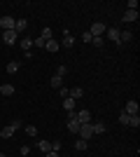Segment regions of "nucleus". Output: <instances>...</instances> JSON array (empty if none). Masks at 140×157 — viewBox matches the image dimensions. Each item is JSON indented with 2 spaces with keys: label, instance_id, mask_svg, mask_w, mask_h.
<instances>
[{
  "label": "nucleus",
  "instance_id": "obj_31",
  "mask_svg": "<svg viewBox=\"0 0 140 157\" xmlns=\"http://www.w3.org/2000/svg\"><path fill=\"white\" fill-rule=\"evenodd\" d=\"M59 92H61V98H66V96H70V89H68V87H61Z\"/></svg>",
  "mask_w": 140,
  "mask_h": 157
},
{
  "label": "nucleus",
  "instance_id": "obj_19",
  "mask_svg": "<svg viewBox=\"0 0 140 157\" xmlns=\"http://www.w3.org/2000/svg\"><path fill=\"white\" fill-rule=\"evenodd\" d=\"M40 38L45 40V42H47V40H52V38H54V31H52L49 26H45V28H42V33H40Z\"/></svg>",
  "mask_w": 140,
  "mask_h": 157
},
{
  "label": "nucleus",
  "instance_id": "obj_34",
  "mask_svg": "<svg viewBox=\"0 0 140 157\" xmlns=\"http://www.w3.org/2000/svg\"><path fill=\"white\" fill-rule=\"evenodd\" d=\"M128 10H138V0H128Z\"/></svg>",
  "mask_w": 140,
  "mask_h": 157
},
{
  "label": "nucleus",
  "instance_id": "obj_35",
  "mask_svg": "<svg viewBox=\"0 0 140 157\" xmlns=\"http://www.w3.org/2000/svg\"><path fill=\"white\" fill-rule=\"evenodd\" d=\"M28 152H31V148H28V145H21V155L28 157Z\"/></svg>",
  "mask_w": 140,
  "mask_h": 157
},
{
  "label": "nucleus",
  "instance_id": "obj_28",
  "mask_svg": "<svg viewBox=\"0 0 140 157\" xmlns=\"http://www.w3.org/2000/svg\"><path fill=\"white\" fill-rule=\"evenodd\" d=\"M91 33H89V31H84V33H82V42H91Z\"/></svg>",
  "mask_w": 140,
  "mask_h": 157
},
{
  "label": "nucleus",
  "instance_id": "obj_22",
  "mask_svg": "<svg viewBox=\"0 0 140 157\" xmlns=\"http://www.w3.org/2000/svg\"><path fill=\"white\" fill-rule=\"evenodd\" d=\"M49 85H52L54 89H61V87H63V78H59V75H54V78L49 80Z\"/></svg>",
  "mask_w": 140,
  "mask_h": 157
},
{
  "label": "nucleus",
  "instance_id": "obj_8",
  "mask_svg": "<svg viewBox=\"0 0 140 157\" xmlns=\"http://www.w3.org/2000/svg\"><path fill=\"white\" fill-rule=\"evenodd\" d=\"M2 40H5V45H14V42L19 40V35L14 31H2Z\"/></svg>",
  "mask_w": 140,
  "mask_h": 157
},
{
  "label": "nucleus",
  "instance_id": "obj_32",
  "mask_svg": "<svg viewBox=\"0 0 140 157\" xmlns=\"http://www.w3.org/2000/svg\"><path fill=\"white\" fill-rule=\"evenodd\" d=\"M33 47H45V40H42V38H35L33 40Z\"/></svg>",
  "mask_w": 140,
  "mask_h": 157
},
{
  "label": "nucleus",
  "instance_id": "obj_7",
  "mask_svg": "<svg viewBox=\"0 0 140 157\" xmlns=\"http://www.w3.org/2000/svg\"><path fill=\"white\" fill-rule=\"evenodd\" d=\"M45 49L54 54V52H59V49H61V42L56 38H52V40H47V42H45Z\"/></svg>",
  "mask_w": 140,
  "mask_h": 157
},
{
  "label": "nucleus",
  "instance_id": "obj_9",
  "mask_svg": "<svg viewBox=\"0 0 140 157\" xmlns=\"http://www.w3.org/2000/svg\"><path fill=\"white\" fill-rule=\"evenodd\" d=\"M73 45H75V35L66 28V31H63V42H61V47H73Z\"/></svg>",
  "mask_w": 140,
  "mask_h": 157
},
{
  "label": "nucleus",
  "instance_id": "obj_29",
  "mask_svg": "<svg viewBox=\"0 0 140 157\" xmlns=\"http://www.w3.org/2000/svg\"><path fill=\"white\" fill-rule=\"evenodd\" d=\"M91 45H96V47H103V45H105V40H103V38H93V40H91Z\"/></svg>",
  "mask_w": 140,
  "mask_h": 157
},
{
  "label": "nucleus",
  "instance_id": "obj_16",
  "mask_svg": "<svg viewBox=\"0 0 140 157\" xmlns=\"http://www.w3.org/2000/svg\"><path fill=\"white\" fill-rule=\"evenodd\" d=\"M63 110H66V113L75 110V98H70V96H66V98H63Z\"/></svg>",
  "mask_w": 140,
  "mask_h": 157
},
{
  "label": "nucleus",
  "instance_id": "obj_15",
  "mask_svg": "<svg viewBox=\"0 0 140 157\" xmlns=\"http://www.w3.org/2000/svg\"><path fill=\"white\" fill-rule=\"evenodd\" d=\"M14 92H16V89H14V85H9V82H7V85H0V94H2V96H12Z\"/></svg>",
  "mask_w": 140,
  "mask_h": 157
},
{
  "label": "nucleus",
  "instance_id": "obj_17",
  "mask_svg": "<svg viewBox=\"0 0 140 157\" xmlns=\"http://www.w3.org/2000/svg\"><path fill=\"white\" fill-rule=\"evenodd\" d=\"M131 38H133L131 31H119V42L121 45H124V42H131Z\"/></svg>",
  "mask_w": 140,
  "mask_h": 157
},
{
  "label": "nucleus",
  "instance_id": "obj_6",
  "mask_svg": "<svg viewBox=\"0 0 140 157\" xmlns=\"http://www.w3.org/2000/svg\"><path fill=\"white\" fill-rule=\"evenodd\" d=\"M14 131H19V129H16V127L9 122L7 127H2V129H0V138H12V136H14Z\"/></svg>",
  "mask_w": 140,
  "mask_h": 157
},
{
  "label": "nucleus",
  "instance_id": "obj_36",
  "mask_svg": "<svg viewBox=\"0 0 140 157\" xmlns=\"http://www.w3.org/2000/svg\"><path fill=\"white\" fill-rule=\"evenodd\" d=\"M45 157H61V155H59V152H56V150H49V152H47Z\"/></svg>",
  "mask_w": 140,
  "mask_h": 157
},
{
  "label": "nucleus",
  "instance_id": "obj_18",
  "mask_svg": "<svg viewBox=\"0 0 140 157\" xmlns=\"http://www.w3.org/2000/svg\"><path fill=\"white\" fill-rule=\"evenodd\" d=\"M82 96H84V89H82V87H73V89H70V98L77 101V98H82Z\"/></svg>",
  "mask_w": 140,
  "mask_h": 157
},
{
  "label": "nucleus",
  "instance_id": "obj_2",
  "mask_svg": "<svg viewBox=\"0 0 140 157\" xmlns=\"http://www.w3.org/2000/svg\"><path fill=\"white\" fill-rule=\"evenodd\" d=\"M105 35H107V40H112V42H117V45L121 47V42H119V28L107 26V28H105Z\"/></svg>",
  "mask_w": 140,
  "mask_h": 157
},
{
  "label": "nucleus",
  "instance_id": "obj_27",
  "mask_svg": "<svg viewBox=\"0 0 140 157\" xmlns=\"http://www.w3.org/2000/svg\"><path fill=\"white\" fill-rule=\"evenodd\" d=\"M66 73H68V66H63V63H61L59 68H56V75H59V78H63Z\"/></svg>",
  "mask_w": 140,
  "mask_h": 157
},
{
  "label": "nucleus",
  "instance_id": "obj_38",
  "mask_svg": "<svg viewBox=\"0 0 140 157\" xmlns=\"http://www.w3.org/2000/svg\"><path fill=\"white\" fill-rule=\"evenodd\" d=\"M21 157H26V155H21Z\"/></svg>",
  "mask_w": 140,
  "mask_h": 157
},
{
  "label": "nucleus",
  "instance_id": "obj_24",
  "mask_svg": "<svg viewBox=\"0 0 140 157\" xmlns=\"http://www.w3.org/2000/svg\"><path fill=\"white\" fill-rule=\"evenodd\" d=\"M31 47H33V40L31 38H21V49H23V52H31Z\"/></svg>",
  "mask_w": 140,
  "mask_h": 157
},
{
  "label": "nucleus",
  "instance_id": "obj_25",
  "mask_svg": "<svg viewBox=\"0 0 140 157\" xmlns=\"http://www.w3.org/2000/svg\"><path fill=\"white\" fill-rule=\"evenodd\" d=\"M128 127H133V129L140 127V117H138V115H131V117H128Z\"/></svg>",
  "mask_w": 140,
  "mask_h": 157
},
{
  "label": "nucleus",
  "instance_id": "obj_11",
  "mask_svg": "<svg viewBox=\"0 0 140 157\" xmlns=\"http://www.w3.org/2000/svg\"><path fill=\"white\" fill-rule=\"evenodd\" d=\"M91 129H93V136H100V134H105V131H107V124H105V122H93Z\"/></svg>",
  "mask_w": 140,
  "mask_h": 157
},
{
  "label": "nucleus",
  "instance_id": "obj_3",
  "mask_svg": "<svg viewBox=\"0 0 140 157\" xmlns=\"http://www.w3.org/2000/svg\"><path fill=\"white\" fill-rule=\"evenodd\" d=\"M77 134H80V138H84V141H89V138L93 136L91 122H89V124H80V131H77Z\"/></svg>",
  "mask_w": 140,
  "mask_h": 157
},
{
  "label": "nucleus",
  "instance_id": "obj_33",
  "mask_svg": "<svg viewBox=\"0 0 140 157\" xmlns=\"http://www.w3.org/2000/svg\"><path fill=\"white\" fill-rule=\"evenodd\" d=\"M52 150L61 152V141H52Z\"/></svg>",
  "mask_w": 140,
  "mask_h": 157
},
{
  "label": "nucleus",
  "instance_id": "obj_12",
  "mask_svg": "<svg viewBox=\"0 0 140 157\" xmlns=\"http://www.w3.org/2000/svg\"><path fill=\"white\" fill-rule=\"evenodd\" d=\"M138 110H140L138 101H128L126 108H124V113H126V115H138Z\"/></svg>",
  "mask_w": 140,
  "mask_h": 157
},
{
  "label": "nucleus",
  "instance_id": "obj_30",
  "mask_svg": "<svg viewBox=\"0 0 140 157\" xmlns=\"http://www.w3.org/2000/svg\"><path fill=\"white\" fill-rule=\"evenodd\" d=\"M128 117H131V115H126V113H121V115H119V122H121V124H128Z\"/></svg>",
  "mask_w": 140,
  "mask_h": 157
},
{
  "label": "nucleus",
  "instance_id": "obj_26",
  "mask_svg": "<svg viewBox=\"0 0 140 157\" xmlns=\"http://www.w3.org/2000/svg\"><path fill=\"white\" fill-rule=\"evenodd\" d=\"M26 134H28V136H38V127H35V124H28L26 127Z\"/></svg>",
  "mask_w": 140,
  "mask_h": 157
},
{
  "label": "nucleus",
  "instance_id": "obj_1",
  "mask_svg": "<svg viewBox=\"0 0 140 157\" xmlns=\"http://www.w3.org/2000/svg\"><path fill=\"white\" fill-rule=\"evenodd\" d=\"M105 24H100V21H96V24H93L91 28H89V33H91V38H103V35H105Z\"/></svg>",
  "mask_w": 140,
  "mask_h": 157
},
{
  "label": "nucleus",
  "instance_id": "obj_14",
  "mask_svg": "<svg viewBox=\"0 0 140 157\" xmlns=\"http://www.w3.org/2000/svg\"><path fill=\"white\" fill-rule=\"evenodd\" d=\"M38 150L47 155V152L52 150V141H45V138H42V141H38Z\"/></svg>",
  "mask_w": 140,
  "mask_h": 157
},
{
  "label": "nucleus",
  "instance_id": "obj_4",
  "mask_svg": "<svg viewBox=\"0 0 140 157\" xmlns=\"http://www.w3.org/2000/svg\"><path fill=\"white\" fill-rule=\"evenodd\" d=\"M77 122H80V124H89V122H91V110H87V108L77 110Z\"/></svg>",
  "mask_w": 140,
  "mask_h": 157
},
{
  "label": "nucleus",
  "instance_id": "obj_21",
  "mask_svg": "<svg viewBox=\"0 0 140 157\" xmlns=\"http://www.w3.org/2000/svg\"><path fill=\"white\" fill-rule=\"evenodd\" d=\"M19 61H9V63H7V68H5V71L7 73H9V75H14V73H16V71H19Z\"/></svg>",
  "mask_w": 140,
  "mask_h": 157
},
{
  "label": "nucleus",
  "instance_id": "obj_20",
  "mask_svg": "<svg viewBox=\"0 0 140 157\" xmlns=\"http://www.w3.org/2000/svg\"><path fill=\"white\" fill-rule=\"evenodd\" d=\"M68 131H70V134H77V131H80V122H77V120H68Z\"/></svg>",
  "mask_w": 140,
  "mask_h": 157
},
{
  "label": "nucleus",
  "instance_id": "obj_23",
  "mask_svg": "<svg viewBox=\"0 0 140 157\" xmlns=\"http://www.w3.org/2000/svg\"><path fill=\"white\" fill-rule=\"evenodd\" d=\"M87 148H89V141H84V138L75 141V150H87Z\"/></svg>",
  "mask_w": 140,
  "mask_h": 157
},
{
  "label": "nucleus",
  "instance_id": "obj_10",
  "mask_svg": "<svg viewBox=\"0 0 140 157\" xmlns=\"http://www.w3.org/2000/svg\"><path fill=\"white\" fill-rule=\"evenodd\" d=\"M14 21H16V19H12V17H2V19H0L2 31H14Z\"/></svg>",
  "mask_w": 140,
  "mask_h": 157
},
{
  "label": "nucleus",
  "instance_id": "obj_5",
  "mask_svg": "<svg viewBox=\"0 0 140 157\" xmlns=\"http://www.w3.org/2000/svg\"><path fill=\"white\" fill-rule=\"evenodd\" d=\"M138 10H126V12H124V17H121V21H124V24H133V21H138Z\"/></svg>",
  "mask_w": 140,
  "mask_h": 157
},
{
  "label": "nucleus",
  "instance_id": "obj_37",
  "mask_svg": "<svg viewBox=\"0 0 140 157\" xmlns=\"http://www.w3.org/2000/svg\"><path fill=\"white\" fill-rule=\"evenodd\" d=\"M0 157H5V152H0Z\"/></svg>",
  "mask_w": 140,
  "mask_h": 157
},
{
  "label": "nucleus",
  "instance_id": "obj_13",
  "mask_svg": "<svg viewBox=\"0 0 140 157\" xmlns=\"http://www.w3.org/2000/svg\"><path fill=\"white\" fill-rule=\"evenodd\" d=\"M28 28V21L26 19H16L14 21V33H16V35H19V33H23Z\"/></svg>",
  "mask_w": 140,
  "mask_h": 157
}]
</instances>
